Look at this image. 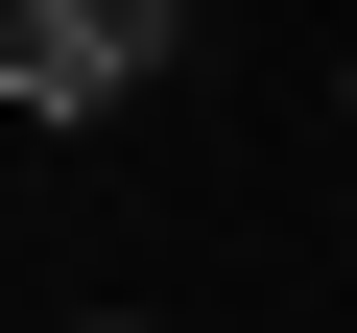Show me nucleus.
<instances>
[{"instance_id": "obj_1", "label": "nucleus", "mask_w": 357, "mask_h": 333, "mask_svg": "<svg viewBox=\"0 0 357 333\" xmlns=\"http://www.w3.org/2000/svg\"><path fill=\"white\" fill-rule=\"evenodd\" d=\"M167 48L119 24V0H0V95H24V119H119Z\"/></svg>"}, {"instance_id": "obj_2", "label": "nucleus", "mask_w": 357, "mask_h": 333, "mask_svg": "<svg viewBox=\"0 0 357 333\" xmlns=\"http://www.w3.org/2000/svg\"><path fill=\"white\" fill-rule=\"evenodd\" d=\"M119 24H143V48H167V24H191V0H119Z\"/></svg>"}, {"instance_id": "obj_3", "label": "nucleus", "mask_w": 357, "mask_h": 333, "mask_svg": "<svg viewBox=\"0 0 357 333\" xmlns=\"http://www.w3.org/2000/svg\"><path fill=\"white\" fill-rule=\"evenodd\" d=\"M333 119H357V48H333Z\"/></svg>"}, {"instance_id": "obj_4", "label": "nucleus", "mask_w": 357, "mask_h": 333, "mask_svg": "<svg viewBox=\"0 0 357 333\" xmlns=\"http://www.w3.org/2000/svg\"><path fill=\"white\" fill-rule=\"evenodd\" d=\"M96 333H143V309H96Z\"/></svg>"}]
</instances>
